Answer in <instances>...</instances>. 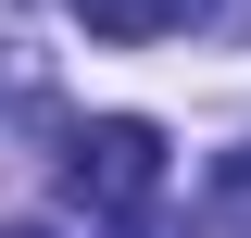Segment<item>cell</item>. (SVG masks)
<instances>
[{"label":"cell","instance_id":"6da1fadb","mask_svg":"<svg viewBox=\"0 0 251 238\" xmlns=\"http://www.w3.org/2000/svg\"><path fill=\"white\" fill-rule=\"evenodd\" d=\"M151 188H163V125H151V113H88L75 138H63V201H88V213H113V226H138V213H151Z\"/></svg>","mask_w":251,"mask_h":238},{"label":"cell","instance_id":"7a4b0ae2","mask_svg":"<svg viewBox=\"0 0 251 238\" xmlns=\"http://www.w3.org/2000/svg\"><path fill=\"white\" fill-rule=\"evenodd\" d=\"M201 0H75V25L100 38V50H151V38H176Z\"/></svg>","mask_w":251,"mask_h":238},{"label":"cell","instance_id":"3957f363","mask_svg":"<svg viewBox=\"0 0 251 238\" xmlns=\"http://www.w3.org/2000/svg\"><path fill=\"white\" fill-rule=\"evenodd\" d=\"M201 213H214L226 238H251V150H226L214 176H201Z\"/></svg>","mask_w":251,"mask_h":238},{"label":"cell","instance_id":"277c9868","mask_svg":"<svg viewBox=\"0 0 251 238\" xmlns=\"http://www.w3.org/2000/svg\"><path fill=\"white\" fill-rule=\"evenodd\" d=\"M25 88H38V63H25V38L0 25V100H25Z\"/></svg>","mask_w":251,"mask_h":238},{"label":"cell","instance_id":"5b68a950","mask_svg":"<svg viewBox=\"0 0 251 238\" xmlns=\"http://www.w3.org/2000/svg\"><path fill=\"white\" fill-rule=\"evenodd\" d=\"M0 238H50V226H0Z\"/></svg>","mask_w":251,"mask_h":238},{"label":"cell","instance_id":"8992f818","mask_svg":"<svg viewBox=\"0 0 251 238\" xmlns=\"http://www.w3.org/2000/svg\"><path fill=\"white\" fill-rule=\"evenodd\" d=\"M126 238H163V226H126Z\"/></svg>","mask_w":251,"mask_h":238}]
</instances>
